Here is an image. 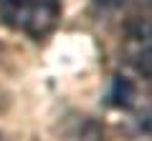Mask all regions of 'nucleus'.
<instances>
[{"mask_svg": "<svg viewBox=\"0 0 152 141\" xmlns=\"http://www.w3.org/2000/svg\"><path fill=\"white\" fill-rule=\"evenodd\" d=\"M112 103L114 106H129V98H132V83L127 81V78L117 76L112 83Z\"/></svg>", "mask_w": 152, "mask_h": 141, "instance_id": "obj_4", "label": "nucleus"}, {"mask_svg": "<svg viewBox=\"0 0 152 141\" xmlns=\"http://www.w3.org/2000/svg\"><path fill=\"white\" fill-rule=\"evenodd\" d=\"M58 0H3V20L31 38L48 35L58 23Z\"/></svg>", "mask_w": 152, "mask_h": 141, "instance_id": "obj_1", "label": "nucleus"}, {"mask_svg": "<svg viewBox=\"0 0 152 141\" xmlns=\"http://www.w3.org/2000/svg\"><path fill=\"white\" fill-rule=\"evenodd\" d=\"M127 55L134 63L137 70L145 76H152V28L140 25L137 30L129 33L127 38Z\"/></svg>", "mask_w": 152, "mask_h": 141, "instance_id": "obj_2", "label": "nucleus"}, {"mask_svg": "<svg viewBox=\"0 0 152 141\" xmlns=\"http://www.w3.org/2000/svg\"><path fill=\"white\" fill-rule=\"evenodd\" d=\"M102 136H104L102 126H99L96 121L81 116V119H76L74 124L66 129V134H64L61 141H102Z\"/></svg>", "mask_w": 152, "mask_h": 141, "instance_id": "obj_3", "label": "nucleus"}]
</instances>
